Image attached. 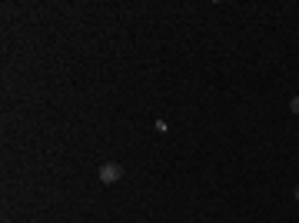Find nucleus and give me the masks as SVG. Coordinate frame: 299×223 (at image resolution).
<instances>
[{
	"mask_svg": "<svg viewBox=\"0 0 299 223\" xmlns=\"http://www.w3.org/2000/svg\"><path fill=\"white\" fill-rule=\"evenodd\" d=\"M296 197H299V186H296Z\"/></svg>",
	"mask_w": 299,
	"mask_h": 223,
	"instance_id": "nucleus-3",
	"label": "nucleus"
},
{
	"mask_svg": "<svg viewBox=\"0 0 299 223\" xmlns=\"http://www.w3.org/2000/svg\"><path fill=\"white\" fill-rule=\"evenodd\" d=\"M289 110H293V113H296V117H299V97H293V103H289Z\"/></svg>",
	"mask_w": 299,
	"mask_h": 223,
	"instance_id": "nucleus-2",
	"label": "nucleus"
},
{
	"mask_svg": "<svg viewBox=\"0 0 299 223\" xmlns=\"http://www.w3.org/2000/svg\"><path fill=\"white\" fill-rule=\"evenodd\" d=\"M120 177H123V167H120V163H113V160L100 167V183H116Z\"/></svg>",
	"mask_w": 299,
	"mask_h": 223,
	"instance_id": "nucleus-1",
	"label": "nucleus"
}]
</instances>
